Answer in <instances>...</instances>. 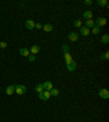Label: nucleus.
Segmentation results:
<instances>
[{
    "mask_svg": "<svg viewBox=\"0 0 109 122\" xmlns=\"http://www.w3.org/2000/svg\"><path fill=\"white\" fill-rule=\"evenodd\" d=\"M50 92H48V91H43V92H40V93H38V97H39V99L40 100H48V99L50 98Z\"/></svg>",
    "mask_w": 109,
    "mask_h": 122,
    "instance_id": "1",
    "label": "nucleus"
},
{
    "mask_svg": "<svg viewBox=\"0 0 109 122\" xmlns=\"http://www.w3.org/2000/svg\"><path fill=\"white\" fill-rule=\"evenodd\" d=\"M18 95H24L26 93V87L24 85H15V89H14Z\"/></svg>",
    "mask_w": 109,
    "mask_h": 122,
    "instance_id": "2",
    "label": "nucleus"
},
{
    "mask_svg": "<svg viewBox=\"0 0 109 122\" xmlns=\"http://www.w3.org/2000/svg\"><path fill=\"white\" fill-rule=\"evenodd\" d=\"M99 96H100V98L103 99H108L109 98V92L107 88H100L98 92Z\"/></svg>",
    "mask_w": 109,
    "mask_h": 122,
    "instance_id": "3",
    "label": "nucleus"
},
{
    "mask_svg": "<svg viewBox=\"0 0 109 122\" xmlns=\"http://www.w3.org/2000/svg\"><path fill=\"white\" fill-rule=\"evenodd\" d=\"M68 39L70 40V42H78L79 40V35L76 33H74V32H71V33L68 34Z\"/></svg>",
    "mask_w": 109,
    "mask_h": 122,
    "instance_id": "4",
    "label": "nucleus"
},
{
    "mask_svg": "<svg viewBox=\"0 0 109 122\" xmlns=\"http://www.w3.org/2000/svg\"><path fill=\"white\" fill-rule=\"evenodd\" d=\"M107 24V20L106 18H98L95 21V25L98 26V27H100V26H105Z\"/></svg>",
    "mask_w": 109,
    "mask_h": 122,
    "instance_id": "5",
    "label": "nucleus"
},
{
    "mask_svg": "<svg viewBox=\"0 0 109 122\" xmlns=\"http://www.w3.org/2000/svg\"><path fill=\"white\" fill-rule=\"evenodd\" d=\"M65 65H67V69H68L69 71H70V72H73V71H74V70L76 69V62L74 61V60H73V61H71L70 63L65 64Z\"/></svg>",
    "mask_w": 109,
    "mask_h": 122,
    "instance_id": "6",
    "label": "nucleus"
},
{
    "mask_svg": "<svg viewBox=\"0 0 109 122\" xmlns=\"http://www.w3.org/2000/svg\"><path fill=\"white\" fill-rule=\"evenodd\" d=\"M43 87H44L45 91H48V92H50L52 88H54V86H52V83H51V82H49V81L45 82V83L43 84Z\"/></svg>",
    "mask_w": 109,
    "mask_h": 122,
    "instance_id": "7",
    "label": "nucleus"
},
{
    "mask_svg": "<svg viewBox=\"0 0 109 122\" xmlns=\"http://www.w3.org/2000/svg\"><path fill=\"white\" fill-rule=\"evenodd\" d=\"M25 27L27 29H33L34 27H35V22H34L33 20H27V21L25 22Z\"/></svg>",
    "mask_w": 109,
    "mask_h": 122,
    "instance_id": "8",
    "label": "nucleus"
},
{
    "mask_svg": "<svg viewBox=\"0 0 109 122\" xmlns=\"http://www.w3.org/2000/svg\"><path fill=\"white\" fill-rule=\"evenodd\" d=\"M40 51V47L38 46V45H34V46H32L31 48V55H36V54H38V52Z\"/></svg>",
    "mask_w": 109,
    "mask_h": 122,
    "instance_id": "9",
    "label": "nucleus"
},
{
    "mask_svg": "<svg viewBox=\"0 0 109 122\" xmlns=\"http://www.w3.org/2000/svg\"><path fill=\"white\" fill-rule=\"evenodd\" d=\"M14 89H15V85H9L7 88H5V94L7 95H12L13 93H14Z\"/></svg>",
    "mask_w": 109,
    "mask_h": 122,
    "instance_id": "10",
    "label": "nucleus"
},
{
    "mask_svg": "<svg viewBox=\"0 0 109 122\" xmlns=\"http://www.w3.org/2000/svg\"><path fill=\"white\" fill-rule=\"evenodd\" d=\"M80 34L83 35V36H88L89 35V29H87L85 26H82L80 29Z\"/></svg>",
    "mask_w": 109,
    "mask_h": 122,
    "instance_id": "11",
    "label": "nucleus"
},
{
    "mask_svg": "<svg viewBox=\"0 0 109 122\" xmlns=\"http://www.w3.org/2000/svg\"><path fill=\"white\" fill-rule=\"evenodd\" d=\"M20 55L22 57H29L30 56V50L27 48H21L20 49Z\"/></svg>",
    "mask_w": 109,
    "mask_h": 122,
    "instance_id": "12",
    "label": "nucleus"
},
{
    "mask_svg": "<svg viewBox=\"0 0 109 122\" xmlns=\"http://www.w3.org/2000/svg\"><path fill=\"white\" fill-rule=\"evenodd\" d=\"M64 60H65V64H68V63H70L71 61H73L70 52H64Z\"/></svg>",
    "mask_w": 109,
    "mask_h": 122,
    "instance_id": "13",
    "label": "nucleus"
},
{
    "mask_svg": "<svg viewBox=\"0 0 109 122\" xmlns=\"http://www.w3.org/2000/svg\"><path fill=\"white\" fill-rule=\"evenodd\" d=\"M83 18H85L86 20H92L93 18V12L92 11H85L83 13Z\"/></svg>",
    "mask_w": 109,
    "mask_h": 122,
    "instance_id": "14",
    "label": "nucleus"
},
{
    "mask_svg": "<svg viewBox=\"0 0 109 122\" xmlns=\"http://www.w3.org/2000/svg\"><path fill=\"white\" fill-rule=\"evenodd\" d=\"M43 29L48 33V32H51L52 29H54V26H52L51 24H45V25H43Z\"/></svg>",
    "mask_w": 109,
    "mask_h": 122,
    "instance_id": "15",
    "label": "nucleus"
},
{
    "mask_svg": "<svg viewBox=\"0 0 109 122\" xmlns=\"http://www.w3.org/2000/svg\"><path fill=\"white\" fill-rule=\"evenodd\" d=\"M94 26H95V22H94L93 20H86V22H85V27H87V29L92 27V29H93Z\"/></svg>",
    "mask_w": 109,
    "mask_h": 122,
    "instance_id": "16",
    "label": "nucleus"
},
{
    "mask_svg": "<svg viewBox=\"0 0 109 122\" xmlns=\"http://www.w3.org/2000/svg\"><path fill=\"white\" fill-rule=\"evenodd\" d=\"M100 42L103 43V44H108L109 43V35L108 34H105V35H103V37H101Z\"/></svg>",
    "mask_w": 109,
    "mask_h": 122,
    "instance_id": "17",
    "label": "nucleus"
},
{
    "mask_svg": "<svg viewBox=\"0 0 109 122\" xmlns=\"http://www.w3.org/2000/svg\"><path fill=\"white\" fill-rule=\"evenodd\" d=\"M97 5L99 7H105V5H108V1L107 0H97Z\"/></svg>",
    "mask_w": 109,
    "mask_h": 122,
    "instance_id": "18",
    "label": "nucleus"
},
{
    "mask_svg": "<svg viewBox=\"0 0 109 122\" xmlns=\"http://www.w3.org/2000/svg\"><path fill=\"white\" fill-rule=\"evenodd\" d=\"M92 33L94 34V35H96V34H99L100 33V27H98V26H94L93 29H92Z\"/></svg>",
    "mask_w": 109,
    "mask_h": 122,
    "instance_id": "19",
    "label": "nucleus"
},
{
    "mask_svg": "<svg viewBox=\"0 0 109 122\" xmlns=\"http://www.w3.org/2000/svg\"><path fill=\"white\" fill-rule=\"evenodd\" d=\"M35 91L37 92V93H40V92L44 91V87H43V84H37L36 86H35Z\"/></svg>",
    "mask_w": 109,
    "mask_h": 122,
    "instance_id": "20",
    "label": "nucleus"
},
{
    "mask_svg": "<svg viewBox=\"0 0 109 122\" xmlns=\"http://www.w3.org/2000/svg\"><path fill=\"white\" fill-rule=\"evenodd\" d=\"M100 59H101V60H105V61H107V60L109 59V51H106L104 55H100Z\"/></svg>",
    "mask_w": 109,
    "mask_h": 122,
    "instance_id": "21",
    "label": "nucleus"
},
{
    "mask_svg": "<svg viewBox=\"0 0 109 122\" xmlns=\"http://www.w3.org/2000/svg\"><path fill=\"white\" fill-rule=\"evenodd\" d=\"M50 95H51V96H58V95H59V91L56 88H52L51 91H50Z\"/></svg>",
    "mask_w": 109,
    "mask_h": 122,
    "instance_id": "22",
    "label": "nucleus"
},
{
    "mask_svg": "<svg viewBox=\"0 0 109 122\" xmlns=\"http://www.w3.org/2000/svg\"><path fill=\"white\" fill-rule=\"evenodd\" d=\"M74 26H75V27H82V21H81V20H75V21H74Z\"/></svg>",
    "mask_w": 109,
    "mask_h": 122,
    "instance_id": "23",
    "label": "nucleus"
},
{
    "mask_svg": "<svg viewBox=\"0 0 109 122\" xmlns=\"http://www.w3.org/2000/svg\"><path fill=\"white\" fill-rule=\"evenodd\" d=\"M62 50H63V52H69L70 51V48H69V46L68 45H62Z\"/></svg>",
    "mask_w": 109,
    "mask_h": 122,
    "instance_id": "24",
    "label": "nucleus"
},
{
    "mask_svg": "<svg viewBox=\"0 0 109 122\" xmlns=\"http://www.w3.org/2000/svg\"><path fill=\"white\" fill-rule=\"evenodd\" d=\"M27 58H29V61H30V62H34V61H35V59H36V58H35V56L31 55V54H30V56Z\"/></svg>",
    "mask_w": 109,
    "mask_h": 122,
    "instance_id": "25",
    "label": "nucleus"
},
{
    "mask_svg": "<svg viewBox=\"0 0 109 122\" xmlns=\"http://www.w3.org/2000/svg\"><path fill=\"white\" fill-rule=\"evenodd\" d=\"M35 27H36V29H43V25L40 23H35Z\"/></svg>",
    "mask_w": 109,
    "mask_h": 122,
    "instance_id": "26",
    "label": "nucleus"
},
{
    "mask_svg": "<svg viewBox=\"0 0 109 122\" xmlns=\"http://www.w3.org/2000/svg\"><path fill=\"white\" fill-rule=\"evenodd\" d=\"M7 46H8V44H7L5 42H1V43H0V47H1V48H5Z\"/></svg>",
    "mask_w": 109,
    "mask_h": 122,
    "instance_id": "27",
    "label": "nucleus"
},
{
    "mask_svg": "<svg viewBox=\"0 0 109 122\" xmlns=\"http://www.w3.org/2000/svg\"><path fill=\"white\" fill-rule=\"evenodd\" d=\"M84 3H85L86 5H91L92 3H93V1H92V0H85V1H84Z\"/></svg>",
    "mask_w": 109,
    "mask_h": 122,
    "instance_id": "28",
    "label": "nucleus"
}]
</instances>
